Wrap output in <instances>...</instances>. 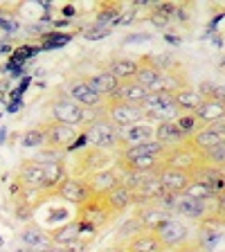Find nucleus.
I'll return each instance as SVG.
<instances>
[{
    "mask_svg": "<svg viewBox=\"0 0 225 252\" xmlns=\"http://www.w3.org/2000/svg\"><path fill=\"white\" fill-rule=\"evenodd\" d=\"M43 128L45 135V149H54V151L65 153L68 149H74L81 137H84V128L79 126H68V124H59V122L45 120L38 124Z\"/></svg>",
    "mask_w": 225,
    "mask_h": 252,
    "instance_id": "20e7f679",
    "label": "nucleus"
},
{
    "mask_svg": "<svg viewBox=\"0 0 225 252\" xmlns=\"http://www.w3.org/2000/svg\"><path fill=\"white\" fill-rule=\"evenodd\" d=\"M23 147L25 149H45V135H43V128L41 126H34V128H27L23 133Z\"/></svg>",
    "mask_w": 225,
    "mask_h": 252,
    "instance_id": "f704fd0d",
    "label": "nucleus"
},
{
    "mask_svg": "<svg viewBox=\"0 0 225 252\" xmlns=\"http://www.w3.org/2000/svg\"><path fill=\"white\" fill-rule=\"evenodd\" d=\"M214 200H216V205H214V219L219 216V219H223V220H225V189L216 194V198H214Z\"/></svg>",
    "mask_w": 225,
    "mask_h": 252,
    "instance_id": "58836bf2",
    "label": "nucleus"
},
{
    "mask_svg": "<svg viewBox=\"0 0 225 252\" xmlns=\"http://www.w3.org/2000/svg\"><path fill=\"white\" fill-rule=\"evenodd\" d=\"M180 216L185 219H194V220H205L210 216V203H205V200H196V198H189V196H178L176 200V210Z\"/></svg>",
    "mask_w": 225,
    "mask_h": 252,
    "instance_id": "a211bd4d",
    "label": "nucleus"
},
{
    "mask_svg": "<svg viewBox=\"0 0 225 252\" xmlns=\"http://www.w3.org/2000/svg\"><path fill=\"white\" fill-rule=\"evenodd\" d=\"M144 232V227H142V223L137 220V216L133 214L131 219H126L124 223L120 225V230H117V239L115 243H122V246H126V243L131 241V239H135L137 234H142Z\"/></svg>",
    "mask_w": 225,
    "mask_h": 252,
    "instance_id": "2f4dec72",
    "label": "nucleus"
},
{
    "mask_svg": "<svg viewBox=\"0 0 225 252\" xmlns=\"http://www.w3.org/2000/svg\"><path fill=\"white\" fill-rule=\"evenodd\" d=\"M173 99H176V106L180 108V113H196L198 106L205 101V97L200 94L198 88H194V86H185L183 90H178V93L173 94Z\"/></svg>",
    "mask_w": 225,
    "mask_h": 252,
    "instance_id": "bb28decb",
    "label": "nucleus"
},
{
    "mask_svg": "<svg viewBox=\"0 0 225 252\" xmlns=\"http://www.w3.org/2000/svg\"><path fill=\"white\" fill-rule=\"evenodd\" d=\"M156 140V124L151 122H137L133 126H126V128H120V151L129 147H137L142 142Z\"/></svg>",
    "mask_w": 225,
    "mask_h": 252,
    "instance_id": "4468645a",
    "label": "nucleus"
},
{
    "mask_svg": "<svg viewBox=\"0 0 225 252\" xmlns=\"http://www.w3.org/2000/svg\"><path fill=\"white\" fill-rule=\"evenodd\" d=\"M104 115L108 117L117 128H126V126L137 124V122H144V110H142V106L126 104V101H106Z\"/></svg>",
    "mask_w": 225,
    "mask_h": 252,
    "instance_id": "6e6552de",
    "label": "nucleus"
},
{
    "mask_svg": "<svg viewBox=\"0 0 225 252\" xmlns=\"http://www.w3.org/2000/svg\"><path fill=\"white\" fill-rule=\"evenodd\" d=\"M126 252H167L153 232H142L126 243Z\"/></svg>",
    "mask_w": 225,
    "mask_h": 252,
    "instance_id": "c85d7f7f",
    "label": "nucleus"
},
{
    "mask_svg": "<svg viewBox=\"0 0 225 252\" xmlns=\"http://www.w3.org/2000/svg\"><path fill=\"white\" fill-rule=\"evenodd\" d=\"M153 234L158 236V241L162 243V248L167 252L176 250V248H180L183 243L189 241V227L185 225V223H180V220H176V219L162 220Z\"/></svg>",
    "mask_w": 225,
    "mask_h": 252,
    "instance_id": "9d476101",
    "label": "nucleus"
},
{
    "mask_svg": "<svg viewBox=\"0 0 225 252\" xmlns=\"http://www.w3.org/2000/svg\"><path fill=\"white\" fill-rule=\"evenodd\" d=\"M137 220L142 223V227H144V232H156L158 225L162 223V220L169 219V214L164 210H160V207H156V205H140L135 212Z\"/></svg>",
    "mask_w": 225,
    "mask_h": 252,
    "instance_id": "393cba45",
    "label": "nucleus"
},
{
    "mask_svg": "<svg viewBox=\"0 0 225 252\" xmlns=\"http://www.w3.org/2000/svg\"><path fill=\"white\" fill-rule=\"evenodd\" d=\"M115 162H117V153L84 147L77 153L72 176H77V178H88L93 173H99V171H106V169H110V167H115Z\"/></svg>",
    "mask_w": 225,
    "mask_h": 252,
    "instance_id": "39448f33",
    "label": "nucleus"
},
{
    "mask_svg": "<svg viewBox=\"0 0 225 252\" xmlns=\"http://www.w3.org/2000/svg\"><path fill=\"white\" fill-rule=\"evenodd\" d=\"M189 144V147L194 149L196 153H205V151H210V149L219 147V144H225V135H219V133H212L207 131V128H200L196 135H192L189 140H185Z\"/></svg>",
    "mask_w": 225,
    "mask_h": 252,
    "instance_id": "a878e982",
    "label": "nucleus"
},
{
    "mask_svg": "<svg viewBox=\"0 0 225 252\" xmlns=\"http://www.w3.org/2000/svg\"><path fill=\"white\" fill-rule=\"evenodd\" d=\"M137 68H140V63L135 61V59H129V57H115L113 61L108 63V72L113 74V77L120 81V84H124V81H133L137 74Z\"/></svg>",
    "mask_w": 225,
    "mask_h": 252,
    "instance_id": "5701e85b",
    "label": "nucleus"
},
{
    "mask_svg": "<svg viewBox=\"0 0 225 252\" xmlns=\"http://www.w3.org/2000/svg\"><path fill=\"white\" fill-rule=\"evenodd\" d=\"M18 187L50 191L45 183V167H43V162H38V160H25L21 164V169H18Z\"/></svg>",
    "mask_w": 225,
    "mask_h": 252,
    "instance_id": "ddd939ff",
    "label": "nucleus"
},
{
    "mask_svg": "<svg viewBox=\"0 0 225 252\" xmlns=\"http://www.w3.org/2000/svg\"><path fill=\"white\" fill-rule=\"evenodd\" d=\"M200 162L210 164L214 169H225V144H219V147L210 149V151L200 153Z\"/></svg>",
    "mask_w": 225,
    "mask_h": 252,
    "instance_id": "c9c22d12",
    "label": "nucleus"
},
{
    "mask_svg": "<svg viewBox=\"0 0 225 252\" xmlns=\"http://www.w3.org/2000/svg\"><path fill=\"white\" fill-rule=\"evenodd\" d=\"M101 252H126V246H122V243H113V246H108Z\"/></svg>",
    "mask_w": 225,
    "mask_h": 252,
    "instance_id": "79ce46f5",
    "label": "nucleus"
},
{
    "mask_svg": "<svg viewBox=\"0 0 225 252\" xmlns=\"http://www.w3.org/2000/svg\"><path fill=\"white\" fill-rule=\"evenodd\" d=\"M120 171V185H124V187H129V189H133V191H140L142 187L147 183H151L153 178H158V173L160 171H156V173H147V171H129V169H117Z\"/></svg>",
    "mask_w": 225,
    "mask_h": 252,
    "instance_id": "c756f323",
    "label": "nucleus"
},
{
    "mask_svg": "<svg viewBox=\"0 0 225 252\" xmlns=\"http://www.w3.org/2000/svg\"><path fill=\"white\" fill-rule=\"evenodd\" d=\"M147 97H149V90L133 79V81H124V84H120V88L115 90V94H113L108 101H126V104L142 106V101L147 99Z\"/></svg>",
    "mask_w": 225,
    "mask_h": 252,
    "instance_id": "6ab92c4d",
    "label": "nucleus"
},
{
    "mask_svg": "<svg viewBox=\"0 0 225 252\" xmlns=\"http://www.w3.org/2000/svg\"><path fill=\"white\" fill-rule=\"evenodd\" d=\"M88 81H90V86H93V90L99 97H104L106 101L115 94V90L120 88V81H117L113 74L108 72V70H99V72H95V74H90L88 77Z\"/></svg>",
    "mask_w": 225,
    "mask_h": 252,
    "instance_id": "b1692460",
    "label": "nucleus"
},
{
    "mask_svg": "<svg viewBox=\"0 0 225 252\" xmlns=\"http://www.w3.org/2000/svg\"><path fill=\"white\" fill-rule=\"evenodd\" d=\"M108 32H110V27L99 25V23H93V25L86 30V38H88V41H101V38L108 36Z\"/></svg>",
    "mask_w": 225,
    "mask_h": 252,
    "instance_id": "e433bc0d",
    "label": "nucleus"
},
{
    "mask_svg": "<svg viewBox=\"0 0 225 252\" xmlns=\"http://www.w3.org/2000/svg\"><path fill=\"white\" fill-rule=\"evenodd\" d=\"M47 120L68 126H81L88 122V110L84 106H79L74 99H70L65 90L61 88L59 94H54L47 104Z\"/></svg>",
    "mask_w": 225,
    "mask_h": 252,
    "instance_id": "7ed1b4c3",
    "label": "nucleus"
},
{
    "mask_svg": "<svg viewBox=\"0 0 225 252\" xmlns=\"http://www.w3.org/2000/svg\"><path fill=\"white\" fill-rule=\"evenodd\" d=\"M50 239H52V246H59V248H70L81 239V225L79 220H68L59 225L57 230H50Z\"/></svg>",
    "mask_w": 225,
    "mask_h": 252,
    "instance_id": "412c9836",
    "label": "nucleus"
},
{
    "mask_svg": "<svg viewBox=\"0 0 225 252\" xmlns=\"http://www.w3.org/2000/svg\"><path fill=\"white\" fill-rule=\"evenodd\" d=\"M142 110H144V120L151 124H160V122H176L183 113L176 106L173 94L169 93H149V97L142 101Z\"/></svg>",
    "mask_w": 225,
    "mask_h": 252,
    "instance_id": "423d86ee",
    "label": "nucleus"
},
{
    "mask_svg": "<svg viewBox=\"0 0 225 252\" xmlns=\"http://www.w3.org/2000/svg\"><path fill=\"white\" fill-rule=\"evenodd\" d=\"M156 140L162 142L167 149H173V147H178V144H183L185 135L180 133L176 122H160V124H156Z\"/></svg>",
    "mask_w": 225,
    "mask_h": 252,
    "instance_id": "cd10ccee",
    "label": "nucleus"
},
{
    "mask_svg": "<svg viewBox=\"0 0 225 252\" xmlns=\"http://www.w3.org/2000/svg\"><path fill=\"white\" fill-rule=\"evenodd\" d=\"M176 124H178V128H180V133L185 135V140H189L192 135H196V133L203 128L200 126V122L196 120V115L194 113H183V115L176 120Z\"/></svg>",
    "mask_w": 225,
    "mask_h": 252,
    "instance_id": "72a5a7b5",
    "label": "nucleus"
},
{
    "mask_svg": "<svg viewBox=\"0 0 225 252\" xmlns=\"http://www.w3.org/2000/svg\"><path fill=\"white\" fill-rule=\"evenodd\" d=\"M84 142H86V147H90V149L120 153V128L104 115V108L84 128Z\"/></svg>",
    "mask_w": 225,
    "mask_h": 252,
    "instance_id": "f257e3e1",
    "label": "nucleus"
},
{
    "mask_svg": "<svg viewBox=\"0 0 225 252\" xmlns=\"http://www.w3.org/2000/svg\"><path fill=\"white\" fill-rule=\"evenodd\" d=\"M185 196H189V198H196V200H205V203H210V200L216 198V191L212 185L203 183V180H196L192 178V183H189V187L185 189Z\"/></svg>",
    "mask_w": 225,
    "mask_h": 252,
    "instance_id": "473e14b6",
    "label": "nucleus"
},
{
    "mask_svg": "<svg viewBox=\"0 0 225 252\" xmlns=\"http://www.w3.org/2000/svg\"><path fill=\"white\" fill-rule=\"evenodd\" d=\"M171 252H207V250L200 246V241H192V239H189L187 243H183L180 248H176V250H171Z\"/></svg>",
    "mask_w": 225,
    "mask_h": 252,
    "instance_id": "ea45409f",
    "label": "nucleus"
},
{
    "mask_svg": "<svg viewBox=\"0 0 225 252\" xmlns=\"http://www.w3.org/2000/svg\"><path fill=\"white\" fill-rule=\"evenodd\" d=\"M113 219H115V214L110 212L104 196H93L88 203L77 207V220H79V225H81V236H86V232H90V234L99 232Z\"/></svg>",
    "mask_w": 225,
    "mask_h": 252,
    "instance_id": "f03ea898",
    "label": "nucleus"
},
{
    "mask_svg": "<svg viewBox=\"0 0 225 252\" xmlns=\"http://www.w3.org/2000/svg\"><path fill=\"white\" fill-rule=\"evenodd\" d=\"M47 252H77V250H72V248H59V246H52Z\"/></svg>",
    "mask_w": 225,
    "mask_h": 252,
    "instance_id": "37998d69",
    "label": "nucleus"
},
{
    "mask_svg": "<svg viewBox=\"0 0 225 252\" xmlns=\"http://www.w3.org/2000/svg\"><path fill=\"white\" fill-rule=\"evenodd\" d=\"M84 180L88 183L93 196H108L115 187H120V171H117V167H110L106 171L93 173V176H88Z\"/></svg>",
    "mask_w": 225,
    "mask_h": 252,
    "instance_id": "dca6fc26",
    "label": "nucleus"
},
{
    "mask_svg": "<svg viewBox=\"0 0 225 252\" xmlns=\"http://www.w3.org/2000/svg\"><path fill=\"white\" fill-rule=\"evenodd\" d=\"M194 115H196V120L200 122V126H207L214 120H219V117L225 115V106L219 104V101H214V99H205Z\"/></svg>",
    "mask_w": 225,
    "mask_h": 252,
    "instance_id": "7c9ffc66",
    "label": "nucleus"
},
{
    "mask_svg": "<svg viewBox=\"0 0 225 252\" xmlns=\"http://www.w3.org/2000/svg\"><path fill=\"white\" fill-rule=\"evenodd\" d=\"M210 99H214V101H219V104L225 106V84H214L212 86Z\"/></svg>",
    "mask_w": 225,
    "mask_h": 252,
    "instance_id": "a19ab883",
    "label": "nucleus"
},
{
    "mask_svg": "<svg viewBox=\"0 0 225 252\" xmlns=\"http://www.w3.org/2000/svg\"><path fill=\"white\" fill-rule=\"evenodd\" d=\"M104 198H106V203H108L110 212H113L115 216L124 214L126 210H131V207H135L137 205V194L133 191V189L124 187V185L115 187L108 196H104Z\"/></svg>",
    "mask_w": 225,
    "mask_h": 252,
    "instance_id": "f3484780",
    "label": "nucleus"
},
{
    "mask_svg": "<svg viewBox=\"0 0 225 252\" xmlns=\"http://www.w3.org/2000/svg\"><path fill=\"white\" fill-rule=\"evenodd\" d=\"M14 252H34V250H30V248H25V246H18Z\"/></svg>",
    "mask_w": 225,
    "mask_h": 252,
    "instance_id": "c03bdc74",
    "label": "nucleus"
},
{
    "mask_svg": "<svg viewBox=\"0 0 225 252\" xmlns=\"http://www.w3.org/2000/svg\"><path fill=\"white\" fill-rule=\"evenodd\" d=\"M18 241H21V246L30 248V250H34V252H47L52 248L50 232H47L45 227H41L38 223H34V220H30V223H25V225L21 227Z\"/></svg>",
    "mask_w": 225,
    "mask_h": 252,
    "instance_id": "f8f14e48",
    "label": "nucleus"
},
{
    "mask_svg": "<svg viewBox=\"0 0 225 252\" xmlns=\"http://www.w3.org/2000/svg\"><path fill=\"white\" fill-rule=\"evenodd\" d=\"M63 90H65V94H68L70 99H74L79 106H84L86 110L88 108H104V104H106L104 97H99V94L93 90L88 77H81V74L70 77L68 81H65V88Z\"/></svg>",
    "mask_w": 225,
    "mask_h": 252,
    "instance_id": "0eeeda50",
    "label": "nucleus"
},
{
    "mask_svg": "<svg viewBox=\"0 0 225 252\" xmlns=\"http://www.w3.org/2000/svg\"><path fill=\"white\" fill-rule=\"evenodd\" d=\"M52 194H57L65 203L77 205V207H81L84 203H88L93 198V191H90L88 183L84 178H77V176H65Z\"/></svg>",
    "mask_w": 225,
    "mask_h": 252,
    "instance_id": "1a4fd4ad",
    "label": "nucleus"
},
{
    "mask_svg": "<svg viewBox=\"0 0 225 252\" xmlns=\"http://www.w3.org/2000/svg\"><path fill=\"white\" fill-rule=\"evenodd\" d=\"M117 169H129V171H147L156 173L164 167V158L162 156H142V158H131V160H120L115 162Z\"/></svg>",
    "mask_w": 225,
    "mask_h": 252,
    "instance_id": "aec40b11",
    "label": "nucleus"
},
{
    "mask_svg": "<svg viewBox=\"0 0 225 252\" xmlns=\"http://www.w3.org/2000/svg\"><path fill=\"white\" fill-rule=\"evenodd\" d=\"M14 216H16V219H21V220H25V223H30V219L34 216V210H32L30 205L23 203V200L16 198V205H14Z\"/></svg>",
    "mask_w": 225,
    "mask_h": 252,
    "instance_id": "4c0bfd02",
    "label": "nucleus"
},
{
    "mask_svg": "<svg viewBox=\"0 0 225 252\" xmlns=\"http://www.w3.org/2000/svg\"><path fill=\"white\" fill-rule=\"evenodd\" d=\"M169 149L164 147L162 142L158 140H149V142H142V144H137V147H129V149H122L120 153H117V158L120 160H131V158H142V156H167Z\"/></svg>",
    "mask_w": 225,
    "mask_h": 252,
    "instance_id": "4be33fe9",
    "label": "nucleus"
},
{
    "mask_svg": "<svg viewBox=\"0 0 225 252\" xmlns=\"http://www.w3.org/2000/svg\"><path fill=\"white\" fill-rule=\"evenodd\" d=\"M140 68H137V74H135V81L142 84L149 93H164V72L156 65L153 57H142L140 61Z\"/></svg>",
    "mask_w": 225,
    "mask_h": 252,
    "instance_id": "9b49d317",
    "label": "nucleus"
},
{
    "mask_svg": "<svg viewBox=\"0 0 225 252\" xmlns=\"http://www.w3.org/2000/svg\"><path fill=\"white\" fill-rule=\"evenodd\" d=\"M158 178L162 183L164 191L173 196H183L185 189L192 183V171H183V169H173V167H162Z\"/></svg>",
    "mask_w": 225,
    "mask_h": 252,
    "instance_id": "2eb2a0df",
    "label": "nucleus"
}]
</instances>
